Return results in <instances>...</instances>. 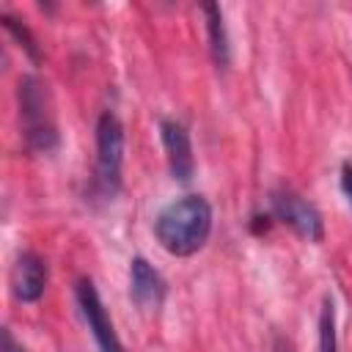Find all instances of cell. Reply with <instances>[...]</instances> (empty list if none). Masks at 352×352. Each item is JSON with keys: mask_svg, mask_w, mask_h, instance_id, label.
<instances>
[{"mask_svg": "<svg viewBox=\"0 0 352 352\" xmlns=\"http://www.w3.org/2000/svg\"><path fill=\"white\" fill-rule=\"evenodd\" d=\"M212 234V206L204 195H184L168 204L154 220V236L170 256L198 253Z\"/></svg>", "mask_w": 352, "mask_h": 352, "instance_id": "obj_1", "label": "cell"}, {"mask_svg": "<svg viewBox=\"0 0 352 352\" xmlns=\"http://www.w3.org/2000/svg\"><path fill=\"white\" fill-rule=\"evenodd\" d=\"M341 190H344V195H346V201L352 206V162L341 165Z\"/></svg>", "mask_w": 352, "mask_h": 352, "instance_id": "obj_12", "label": "cell"}, {"mask_svg": "<svg viewBox=\"0 0 352 352\" xmlns=\"http://www.w3.org/2000/svg\"><path fill=\"white\" fill-rule=\"evenodd\" d=\"M160 138H162V148L168 157V168L170 176L176 182H190L195 173V157H192V143H190V132L182 121L173 118H162L160 121Z\"/></svg>", "mask_w": 352, "mask_h": 352, "instance_id": "obj_6", "label": "cell"}, {"mask_svg": "<svg viewBox=\"0 0 352 352\" xmlns=\"http://www.w3.org/2000/svg\"><path fill=\"white\" fill-rule=\"evenodd\" d=\"M124 165V126L116 113H102L96 121V179L94 190L99 198H113L121 190Z\"/></svg>", "mask_w": 352, "mask_h": 352, "instance_id": "obj_3", "label": "cell"}, {"mask_svg": "<svg viewBox=\"0 0 352 352\" xmlns=\"http://www.w3.org/2000/svg\"><path fill=\"white\" fill-rule=\"evenodd\" d=\"M19 121L25 146L36 154H52L58 148V126L50 104V91L36 74L19 77Z\"/></svg>", "mask_w": 352, "mask_h": 352, "instance_id": "obj_2", "label": "cell"}, {"mask_svg": "<svg viewBox=\"0 0 352 352\" xmlns=\"http://www.w3.org/2000/svg\"><path fill=\"white\" fill-rule=\"evenodd\" d=\"M129 297L140 311H157L165 297L162 275L143 256H135L129 261Z\"/></svg>", "mask_w": 352, "mask_h": 352, "instance_id": "obj_8", "label": "cell"}, {"mask_svg": "<svg viewBox=\"0 0 352 352\" xmlns=\"http://www.w3.org/2000/svg\"><path fill=\"white\" fill-rule=\"evenodd\" d=\"M204 16H206V36H209V52L217 69H226L231 63V41H228V30H226V19H223V8L217 3H206L201 6Z\"/></svg>", "mask_w": 352, "mask_h": 352, "instance_id": "obj_9", "label": "cell"}, {"mask_svg": "<svg viewBox=\"0 0 352 352\" xmlns=\"http://www.w3.org/2000/svg\"><path fill=\"white\" fill-rule=\"evenodd\" d=\"M47 278H50L47 261L38 253H33V250H22L16 256L14 278H11L14 297L19 302H36L44 294V289H47Z\"/></svg>", "mask_w": 352, "mask_h": 352, "instance_id": "obj_7", "label": "cell"}, {"mask_svg": "<svg viewBox=\"0 0 352 352\" xmlns=\"http://www.w3.org/2000/svg\"><path fill=\"white\" fill-rule=\"evenodd\" d=\"M0 19H3V28H6L8 33H14V36H16V41H19V44L28 50V55H30V58H38V50H36V38L30 36V30H28L25 25H19V19H14L11 14H3Z\"/></svg>", "mask_w": 352, "mask_h": 352, "instance_id": "obj_11", "label": "cell"}, {"mask_svg": "<svg viewBox=\"0 0 352 352\" xmlns=\"http://www.w3.org/2000/svg\"><path fill=\"white\" fill-rule=\"evenodd\" d=\"M270 206H272V217L280 220L283 226H289L297 236H302L305 242H322V236H324L322 214L302 195L280 187V190L270 192Z\"/></svg>", "mask_w": 352, "mask_h": 352, "instance_id": "obj_4", "label": "cell"}, {"mask_svg": "<svg viewBox=\"0 0 352 352\" xmlns=\"http://www.w3.org/2000/svg\"><path fill=\"white\" fill-rule=\"evenodd\" d=\"M319 352H338V336H336V308L333 300H322L319 311Z\"/></svg>", "mask_w": 352, "mask_h": 352, "instance_id": "obj_10", "label": "cell"}, {"mask_svg": "<svg viewBox=\"0 0 352 352\" xmlns=\"http://www.w3.org/2000/svg\"><path fill=\"white\" fill-rule=\"evenodd\" d=\"M272 352H294V346H292V341H289V338L278 336V338H275V346H272Z\"/></svg>", "mask_w": 352, "mask_h": 352, "instance_id": "obj_14", "label": "cell"}, {"mask_svg": "<svg viewBox=\"0 0 352 352\" xmlns=\"http://www.w3.org/2000/svg\"><path fill=\"white\" fill-rule=\"evenodd\" d=\"M3 352H25V349L11 338V333H8V330H3Z\"/></svg>", "mask_w": 352, "mask_h": 352, "instance_id": "obj_13", "label": "cell"}, {"mask_svg": "<svg viewBox=\"0 0 352 352\" xmlns=\"http://www.w3.org/2000/svg\"><path fill=\"white\" fill-rule=\"evenodd\" d=\"M74 297H77V305H80V314L99 346V352H124V344L118 341L116 330H113V322L102 305V297L94 286L91 278H80L77 286H74Z\"/></svg>", "mask_w": 352, "mask_h": 352, "instance_id": "obj_5", "label": "cell"}]
</instances>
